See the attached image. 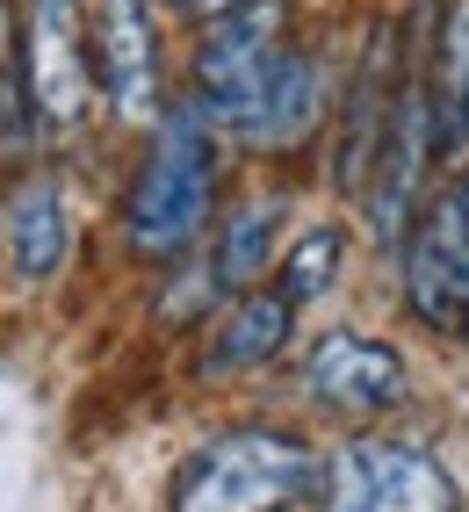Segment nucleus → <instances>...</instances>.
I'll return each mask as SVG.
<instances>
[{
    "label": "nucleus",
    "instance_id": "obj_6",
    "mask_svg": "<svg viewBox=\"0 0 469 512\" xmlns=\"http://www.w3.org/2000/svg\"><path fill=\"white\" fill-rule=\"evenodd\" d=\"M397 267H405L412 318L441 339H469V224L455 217L448 195L419 202V217L397 238Z\"/></svg>",
    "mask_w": 469,
    "mask_h": 512
},
{
    "label": "nucleus",
    "instance_id": "obj_5",
    "mask_svg": "<svg viewBox=\"0 0 469 512\" xmlns=\"http://www.w3.org/2000/svg\"><path fill=\"white\" fill-rule=\"evenodd\" d=\"M318 491L332 512H462L448 462L412 440H347Z\"/></svg>",
    "mask_w": 469,
    "mask_h": 512
},
{
    "label": "nucleus",
    "instance_id": "obj_10",
    "mask_svg": "<svg viewBox=\"0 0 469 512\" xmlns=\"http://www.w3.org/2000/svg\"><path fill=\"white\" fill-rule=\"evenodd\" d=\"M426 101H433V159H469V0H433L419 22Z\"/></svg>",
    "mask_w": 469,
    "mask_h": 512
},
{
    "label": "nucleus",
    "instance_id": "obj_14",
    "mask_svg": "<svg viewBox=\"0 0 469 512\" xmlns=\"http://www.w3.org/2000/svg\"><path fill=\"white\" fill-rule=\"evenodd\" d=\"M455 174H462V181H455V188H448V202H455V217H462V224H469V159H462V166H455Z\"/></svg>",
    "mask_w": 469,
    "mask_h": 512
},
{
    "label": "nucleus",
    "instance_id": "obj_8",
    "mask_svg": "<svg viewBox=\"0 0 469 512\" xmlns=\"http://www.w3.org/2000/svg\"><path fill=\"white\" fill-rule=\"evenodd\" d=\"M87 8V51H94V87L109 94V109L123 123H152L166 109L159 80V29L145 0H80Z\"/></svg>",
    "mask_w": 469,
    "mask_h": 512
},
{
    "label": "nucleus",
    "instance_id": "obj_17",
    "mask_svg": "<svg viewBox=\"0 0 469 512\" xmlns=\"http://www.w3.org/2000/svg\"><path fill=\"white\" fill-rule=\"evenodd\" d=\"M145 8H152V0H145Z\"/></svg>",
    "mask_w": 469,
    "mask_h": 512
},
{
    "label": "nucleus",
    "instance_id": "obj_1",
    "mask_svg": "<svg viewBox=\"0 0 469 512\" xmlns=\"http://www.w3.org/2000/svg\"><path fill=\"white\" fill-rule=\"evenodd\" d=\"M217 202V130L203 123L195 101H166L152 116V145L130 174L123 195V238L152 267H174L210 224Z\"/></svg>",
    "mask_w": 469,
    "mask_h": 512
},
{
    "label": "nucleus",
    "instance_id": "obj_11",
    "mask_svg": "<svg viewBox=\"0 0 469 512\" xmlns=\"http://www.w3.org/2000/svg\"><path fill=\"white\" fill-rule=\"evenodd\" d=\"M289 332H296V311L275 296V289H246V296H231L210 339H203V375H246V368H267L282 347H289Z\"/></svg>",
    "mask_w": 469,
    "mask_h": 512
},
{
    "label": "nucleus",
    "instance_id": "obj_7",
    "mask_svg": "<svg viewBox=\"0 0 469 512\" xmlns=\"http://www.w3.org/2000/svg\"><path fill=\"white\" fill-rule=\"evenodd\" d=\"M304 397L325 404V412H347V419H383V412H405L412 404V368L390 339L325 332L304 354Z\"/></svg>",
    "mask_w": 469,
    "mask_h": 512
},
{
    "label": "nucleus",
    "instance_id": "obj_9",
    "mask_svg": "<svg viewBox=\"0 0 469 512\" xmlns=\"http://www.w3.org/2000/svg\"><path fill=\"white\" fill-rule=\"evenodd\" d=\"M65 246H73V231H65V188L51 166H22L0 195V260H8V275L22 289H44L58 282L65 267Z\"/></svg>",
    "mask_w": 469,
    "mask_h": 512
},
{
    "label": "nucleus",
    "instance_id": "obj_4",
    "mask_svg": "<svg viewBox=\"0 0 469 512\" xmlns=\"http://www.w3.org/2000/svg\"><path fill=\"white\" fill-rule=\"evenodd\" d=\"M8 73L29 123L51 145H73L94 116V51H87V8L80 0H15Z\"/></svg>",
    "mask_w": 469,
    "mask_h": 512
},
{
    "label": "nucleus",
    "instance_id": "obj_12",
    "mask_svg": "<svg viewBox=\"0 0 469 512\" xmlns=\"http://www.w3.org/2000/svg\"><path fill=\"white\" fill-rule=\"evenodd\" d=\"M275 238H282V202L275 195H253V202H239V210L224 217V231L210 238V253H203V275H210L217 303H231V296H246V289L267 282Z\"/></svg>",
    "mask_w": 469,
    "mask_h": 512
},
{
    "label": "nucleus",
    "instance_id": "obj_2",
    "mask_svg": "<svg viewBox=\"0 0 469 512\" xmlns=\"http://www.w3.org/2000/svg\"><path fill=\"white\" fill-rule=\"evenodd\" d=\"M325 455L282 426H224L174 469L166 512H296L318 498Z\"/></svg>",
    "mask_w": 469,
    "mask_h": 512
},
{
    "label": "nucleus",
    "instance_id": "obj_16",
    "mask_svg": "<svg viewBox=\"0 0 469 512\" xmlns=\"http://www.w3.org/2000/svg\"><path fill=\"white\" fill-rule=\"evenodd\" d=\"M181 8H195L203 22H217V15H231V8H239V0H181Z\"/></svg>",
    "mask_w": 469,
    "mask_h": 512
},
{
    "label": "nucleus",
    "instance_id": "obj_15",
    "mask_svg": "<svg viewBox=\"0 0 469 512\" xmlns=\"http://www.w3.org/2000/svg\"><path fill=\"white\" fill-rule=\"evenodd\" d=\"M8 37H15V0H0V73H8Z\"/></svg>",
    "mask_w": 469,
    "mask_h": 512
},
{
    "label": "nucleus",
    "instance_id": "obj_13",
    "mask_svg": "<svg viewBox=\"0 0 469 512\" xmlns=\"http://www.w3.org/2000/svg\"><path fill=\"white\" fill-rule=\"evenodd\" d=\"M340 246L347 238L332 224H318V231L296 238L289 253H275V296L289 303V311H304V303H318L332 282H340Z\"/></svg>",
    "mask_w": 469,
    "mask_h": 512
},
{
    "label": "nucleus",
    "instance_id": "obj_3",
    "mask_svg": "<svg viewBox=\"0 0 469 512\" xmlns=\"http://www.w3.org/2000/svg\"><path fill=\"white\" fill-rule=\"evenodd\" d=\"M282 58H289V0H239L195 44V94L188 101L203 109V123L217 138L253 145Z\"/></svg>",
    "mask_w": 469,
    "mask_h": 512
}]
</instances>
